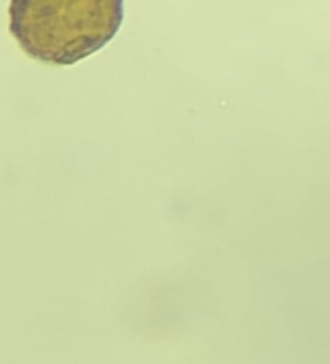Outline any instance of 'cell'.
<instances>
[{
	"mask_svg": "<svg viewBox=\"0 0 330 364\" xmlns=\"http://www.w3.org/2000/svg\"><path fill=\"white\" fill-rule=\"evenodd\" d=\"M9 31L48 65H75L107 46L124 18L122 0H11Z\"/></svg>",
	"mask_w": 330,
	"mask_h": 364,
	"instance_id": "obj_1",
	"label": "cell"
}]
</instances>
